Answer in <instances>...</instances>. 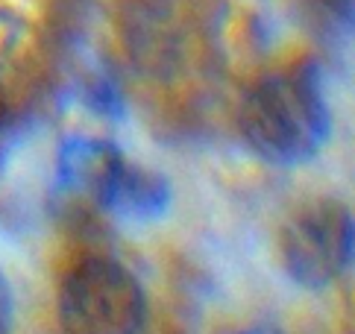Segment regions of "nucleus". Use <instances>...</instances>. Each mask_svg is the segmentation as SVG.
<instances>
[{
	"label": "nucleus",
	"instance_id": "nucleus-1",
	"mask_svg": "<svg viewBox=\"0 0 355 334\" xmlns=\"http://www.w3.org/2000/svg\"><path fill=\"white\" fill-rule=\"evenodd\" d=\"M329 106L311 73H276L261 80L241 106V132L268 164L294 167L314 159L329 138Z\"/></svg>",
	"mask_w": 355,
	"mask_h": 334
},
{
	"label": "nucleus",
	"instance_id": "nucleus-2",
	"mask_svg": "<svg viewBox=\"0 0 355 334\" xmlns=\"http://www.w3.org/2000/svg\"><path fill=\"white\" fill-rule=\"evenodd\" d=\"M59 323L65 334H141L147 323L141 281L112 258L77 264L59 290Z\"/></svg>",
	"mask_w": 355,
	"mask_h": 334
},
{
	"label": "nucleus",
	"instance_id": "nucleus-3",
	"mask_svg": "<svg viewBox=\"0 0 355 334\" xmlns=\"http://www.w3.org/2000/svg\"><path fill=\"white\" fill-rule=\"evenodd\" d=\"M282 267L294 285L323 290L352 261V217L338 202H314L297 211L279 240Z\"/></svg>",
	"mask_w": 355,
	"mask_h": 334
},
{
	"label": "nucleus",
	"instance_id": "nucleus-4",
	"mask_svg": "<svg viewBox=\"0 0 355 334\" xmlns=\"http://www.w3.org/2000/svg\"><path fill=\"white\" fill-rule=\"evenodd\" d=\"M171 182L159 170L121 156L94 197V205L123 223H153L171 209Z\"/></svg>",
	"mask_w": 355,
	"mask_h": 334
},
{
	"label": "nucleus",
	"instance_id": "nucleus-5",
	"mask_svg": "<svg viewBox=\"0 0 355 334\" xmlns=\"http://www.w3.org/2000/svg\"><path fill=\"white\" fill-rule=\"evenodd\" d=\"M121 156L123 152L106 138H92V135L65 138L56 159L59 185L73 197L94 202V197L100 194V188L109 179L112 167L121 161Z\"/></svg>",
	"mask_w": 355,
	"mask_h": 334
},
{
	"label": "nucleus",
	"instance_id": "nucleus-6",
	"mask_svg": "<svg viewBox=\"0 0 355 334\" xmlns=\"http://www.w3.org/2000/svg\"><path fill=\"white\" fill-rule=\"evenodd\" d=\"M12 323H15V302H12L9 281L0 276V334H12Z\"/></svg>",
	"mask_w": 355,
	"mask_h": 334
},
{
	"label": "nucleus",
	"instance_id": "nucleus-7",
	"mask_svg": "<svg viewBox=\"0 0 355 334\" xmlns=\"http://www.w3.org/2000/svg\"><path fill=\"white\" fill-rule=\"evenodd\" d=\"M235 334H282V331L268 328V326H259V328H244V331H235Z\"/></svg>",
	"mask_w": 355,
	"mask_h": 334
},
{
	"label": "nucleus",
	"instance_id": "nucleus-8",
	"mask_svg": "<svg viewBox=\"0 0 355 334\" xmlns=\"http://www.w3.org/2000/svg\"><path fill=\"white\" fill-rule=\"evenodd\" d=\"M3 114H6V94H3V85H0V123H3Z\"/></svg>",
	"mask_w": 355,
	"mask_h": 334
}]
</instances>
